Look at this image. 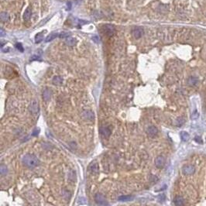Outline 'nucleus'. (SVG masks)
I'll return each instance as SVG.
<instances>
[{
    "label": "nucleus",
    "mask_w": 206,
    "mask_h": 206,
    "mask_svg": "<svg viewBox=\"0 0 206 206\" xmlns=\"http://www.w3.org/2000/svg\"><path fill=\"white\" fill-rule=\"evenodd\" d=\"M58 36H59V34H58V33H51L50 35H48V37L46 38L45 41H46V42L51 41V40H54L56 37H57Z\"/></svg>",
    "instance_id": "aec40b11"
},
{
    "label": "nucleus",
    "mask_w": 206,
    "mask_h": 206,
    "mask_svg": "<svg viewBox=\"0 0 206 206\" xmlns=\"http://www.w3.org/2000/svg\"><path fill=\"white\" fill-rule=\"evenodd\" d=\"M43 34L44 33L43 32H41V33H39L36 35V37H35V43H39L43 40Z\"/></svg>",
    "instance_id": "a211bd4d"
},
{
    "label": "nucleus",
    "mask_w": 206,
    "mask_h": 206,
    "mask_svg": "<svg viewBox=\"0 0 206 206\" xmlns=\"http://www.w3.org/2000/svg\"><path fill=\"white\" fill-rule=\"evenodd\" d=\"M0 33H1V37H3L4 34H5V32H4V30H3V29H1V30H0Z\"/></svg>",
    "instance_id": "c756f323"
},
{
    "label": "nucleus",
    "mask_w": 206,
    "mask_h": 206,
    "mask_svg": "<svg viewBox=\"0 0 206 206\" xmlns=\"http://www.w3.org/2000/svg\"><path fill=\"white\" fill-rule=\"evenodd\" d=\"M82 115H83L84 119H87V120H89V121H92L94 119V118H95L94 113L91 111H89V110L84 111Z\"/></svg>",
    "instance_id": "9d476101"
},
{
    "label": "nucleus",
    "mask_w": 206,
    "mask_h": 206,
    "mask_svg": "<svg viewBox=\"0 0 206 206\" xmlns=\"http://www.w3.org/2000/svg\"><path fill=\"white\" fill-rule=\"evenodd\" d=\"M62 78L59 77V76H55L54 78H53V83L54 84H57V85H60V84H62Z\"/></svg>",
    "instance_id": "4be33fe9"
},
{
    "label": "nucleus",
    "mask_w": 206,
    "mask_h": 206,
    "mask_svg": "<svg viewBox=\"0 0 206 206\" xmlns=\"http://www.w3.org/2000/svg\"><path fill=\"white\" fill-rule=\"evenodd\" d=\"M104 29H105V33L108 35V36H112L113 33H115V27L112 26V25H110V24H107L104 27Z\"/></svg>",
    "instance_id": "1a4fd4ad"
},
{
    "label": "nucleus",
    "mask_w": 206,
    "mask_h": 206,
    "mask_svg": "<svg viewBox=\"0 0 206 206\" xmlns=\"http://www.w3.org/2000/svg\"><path fill=\"white\" fill-rule=\"evenodd\" d=\"M32 16V10L30 7H27L24 12V14H23V19L25 21H29L30 17Z\"/></svg>",
    "instance_id": "9b49d317"
},
{
    "label": "nucleus",
    "mask_w": 206,
    "mask_h": 206,
    "mask_svg": "<svg viewBox=\"0 0 206 206\" xmlns=\"http://www.w3.org/2000/svg\"><path fill=\"white\" fill-rule=\"evenodd\" d=\"M29 110L33 115H37L39 112V103L37 101H32L29 106Z\"/></svg>",
    "instance_id": "f03ea898"
},
{
    "label": "nucleus",
    "mask_w": 206,
    "mask_h": 206,
    "mask_svg": "<svg viewBox=\"0 0 206 206\" xmlns=\"http://www.w3.org/2000/svg\"><path fill=\"white\" fill-rule=\"evenodd\" d=\"M65 43L67 45L70 46V47H72V46H75V43H76V40L74 38V37H68L66 38V40H65Z\"/></svg>",
    "instance_id": "f3484780"
},
{
    "label": "nucleus",
    "mask_w": 206,
    "mask_h": 206,
    "mask_svg": "<svg viewBox=\"0 0 206 206\" xmlns=\"http://www.w3.org/2000/svg\"><path fill=\"white\" fill-rule=\"evenodd\" d=\"M51 91L49 90V89H45L43 91V99L47 102L51 99Z\"/></svg>",
    "instance_id": "2eb2a0df"
},
{
    "label": "nucleus",
    "mask_w": 206,
    "mask_h": 206,
    "mask_svg": "<svg viewBox=\"0 0 206 206\" xmlns=\"http://www.w3.org/2000/svg\"><path fill=\"white\" fill-rule=\"evenodd\" d=\"M88 170L91 174H98L99 172V167L97 163H91L88 166Z\"/></svg>",
    "instance_id": "6e6552de"
},
{
    "label": "nucleus",
    "mask_w": 206,
    "mask_h": 206,
    "mask_svg": "<svg viewBox=\"0 0 206 206\" xmlns=\"http://www.w3.org/2000/svg\"><path fill=\"white\" fill-rule=\"evenodd\" d=\"M87 204V202H86V200L84 199V198H79V200H78V204Z\"/></svg>",
    "instance_id": "393cba45"
},
{
    "label": "nucleus",
    "mask_w": 206,
    "mask_h": 206,
    "mask_svg": "<svg viewBox=\"0 0 206 206\" xmlns=\"http://www.w3.org/2000/svg\"><path fill=\"white\" fill-rule=\"evenodd\" d=\"M95 201L96 202L98 203L99 204H101V205H105V204H108V203L106 202V200L105 198V197L101 195V194H97L95 195Z\"/></svg>",
    "instance_id": "423d86ee"
},
{
    "label": "nucleus",
    "mask_w": 206,
    "mask_h": 206,
    "mask_svg": "<svg viewBox=\"0 0 206 206\" xmlns=\"http://www.w3.org/2000/svg\"><path fill=\"white\" fill-rule=\"evenodd\" d=\"M0 19H1V20L3 22H6L9 20V15L8 13H6V12H3V13H0Z\"/></svg>",
    "instance_id": "6ab92c4d"
},
{
    "label": "nucleus",
    "mask_w": 206,
    "mask_h": 206,
    "mask_svg": "<svg viewBox=\"0 0 206 206\" xmlns=\"http://www.w3.org/2000/svg\"><path fill=\"white\" fill-rule=\"evenodd\" d=\"M165 164V158L163 156H159L155 159V165L158 168H163Z\"/></svg>",
    "instance_id": "39448f33"
},
{
    "label": "nucleus",
    "mask_w": 206,
    "mask_h": 206,
    "mask_svg": "<svg viewBox=\"0 0 206 206\" xmlns=\"http://www.w3.org/2000/svg\"><path fill=\"white\" fill-rule=\"evenodd\" d=\"M134 199V196L132 195H122L118 198V200L119 201H130Z\"/></svg>",
    "instance_id": "4468645a"
},
{
    "label": "nucleus",
    "mask_w": 206,
    "mask_h": 206,
    "mask_svg": "<svg viewBox=\"0 0 206 206\" xmlns=\"http://www.w3.org/2000/svg\"><path fill=\"white\" fill-rule=\"evenodd\" d=\"M132 34L134 38L139 39L143 35V30L141 27H136L132 30Z\"/></svg>",
    "instance_id": "20e7f679"
},
{
    "label": "nucleus",
    "mask_w": 206,
    "mask_h": 206,
    "mask_svg": "<svg viewBox=\"0 0 206 206\" xmlns=\"http://www.w3.org/2000/svg\"><path fill=\"white\" fill-rule=\"evenodd\" d=\"M198 82V79L196 77L191 76L188 79V84H189L190 86H195V85H196Z\"/></svg>",
    "instance_id": "ddd939ff"
},
{
    "label": "nucleus",
    "mask_w": 206,
    "mask_h": 206,
    "mask_svg": "<svg viewBox=\"0 0 206 206\" xmlns=\"http://www.w3.org/2000/svg\"><path fill=\"white\" fill-rule=\"evenodd\" d=\"M185 123V119L183 118H178L176 120V125L177 126H180L181 125H183Z\"/></svg>",
    "instance_id": "b1692460"
},
{
    "label": "nucleus",
    "mask_w": 206,
    "mask_h": 206,
    "mask_svg": "<svg viewBox=\"0 0 206 206\" xmlns=\"http://www.w3.org/2000/svg\"><path fill=\"white\" fill-rule=\"evenodd\" d=\"M99 130H100L101 134L103 135L105 137L109 136L110 134H111V130L108 129V127H101Z\"/></svg>",
    "instance_id": "f8f14e48"
},
{
    "label": "nucleus",
    "mask_w": 206,
    "mask_h": 206,
    "mask_svg": "<svg viewBox=\"0 0 206 206\" xmlns=\"http://www.w3.org/2000/svg\"><path fill=\"white\" fill-rule=\"evenodd\" d=\"M59 37L60 38H64V37H69V34L67 33H60L59 35Z\"/></svg>",
    "instance_id": "cd10ccee"
},
{
    "label": "nucleus",
    "mask_w": 206,
    "mask_h": 206,
    "mask_svg": "<svg viewBox=\"0 0 206 206\" xmlns=\"http://www.w3.org/2000/svg\"><path fill=\"white\" fill-rule=\"evenodd\" d=\"M8 172V169L6 167V166L2 164L0 166V173H1L2 175H6Z\"/></svg>",
    "instance_id": "5701e85b"
},
{
    "label": "nucleus",
    "mask_w": 206,
    "mask_h": 206,
    "mask_svg": "<svg viewBox=\"0 0 206 206\" xmlns=\"http://www.w3.org/2000/svg\"><path fill=\"white\" fill-rule=\"evenodd\" d=\"M147 134L150 136L153 137L157 134V132H158V129H157V128L155 127L154 126H150L147 129Z\"/></svg>",
    "instance_id": "0eeeda50"
},
{
    "label": "nucleus",
    "mask_w": 206,
    "mask_h": 206,
    "mask_svg": "<svg viewBox=\"0 0 206 206\" xmlns=\"http://www.w3.org/2000/svg\"><path fill=\"white\" fill-rule=\"evenodd\" d=\"M174 203L175 205H184L185 204V200L182 197H180V196H177L174 198Z\"/></svg>",
    "instance_id": "dca6fc26"
},
{
    "label": "nucleus",
    "mask_w": 206,
    "mask_h": 206,
    "mask_svg": "<svg viewBox=\"0 0 206 206\" xmlns=\"http://www.w3.org/2000/svg\"><path fill=\"white\" fill-rule=\"evenodd\" d=\"M195 140L198 143H202V140H201V137H199V136H196V137L195 138Z\"/></svg>",
    "instance_id": "c85d7f7f"
},
{
    "label": "nucleus",
    "mask_w": 206,
    "mask_h": 206,
    "mask_svg": "<svg viewBox=\"0 0 206 206\" xmlns=\"http://www.w3.org/2000/svg\"><path fill=\"white\" fill-rule=\"evenodd\" d=\"M16 48H17V49H18L20 52H23V47H22V44H21L20 43H16Z\"/></svg>",
    "instance_id": "a878e982"
},
{
    "label": "nucleus",
    "mask_w": 206,
    "mask_h": 206,
    "mask_svg": "<svg viewBox=\"0 0 206 206\" xmlns=\"http://www.w3.org/2000/svg\"><path fill=\"white\" fill-rule=\"evenodd\" d=\"M22 161L24 165L27 166L29 168H33L35 167H37L40 163L39 159L37 156H34L33 154H30V153L23 156Z\"/></svg>",
    "instance_id": "f257e3e1"
},
{
    "label": "nucleus",
    "mask_w": 206,
    "mask_h": 206,
    "mask_svg": "<svg viewBox=\"0 0 206 206\" xmlns=\"http://www.w3.org/2000/svg\"><path fill=\"white\" fill-rule=\"evenodd\" d=\"M180 138H181V140H182L183 141L186 142V141H188L189 140L190 136H189V134H188L187 132L182 131V132H180Z\"/></svg>",
    "instance_id": "412c9836"
},
{
    "label": "nucleus",
    "mask_w": 206,
    "mask_h": 206,
    "mask_svg": "<svg viewBox=\"0 0 206 206\" xmlns=\"http://www.w3.org/2000/svg\"><path fill=\"white\" fill-rule=\"evenodd\" d=\"M195 168L193 165H185L182 168V172L185 175H191L195 173Z\"/></svg>",
    "instance_id": "7ed1b4c3"
},
{
    "label": "nucleus",
    "mask_w": 206,
    "mask_h": 206,
    "mask_svg": "<svg viewBox=\"0 0 206 206\" xmlns=\"http://www.w3.org/2000/svg\"><path fill=\"white\" fill-rule=\"evenodd\" d=\"M198 116H199V115H198V112L195 110V112H193L191 118H192V119H198Z\"/></svg>",
    "instance_id": "bb28decb"
}]
</instances>
